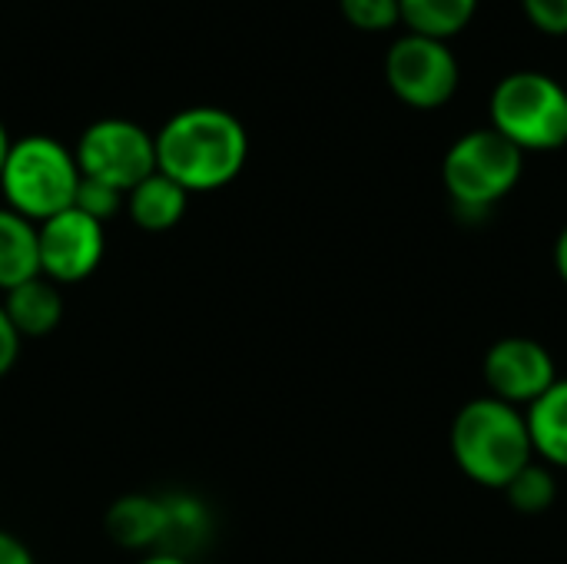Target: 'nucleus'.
<instances>
[{
  "label": "nucleus",
  "instance_id": "obj_10",
  "mask_svg": "<svg viewBox=\"0 0 567 564\" xmlns=\"http://www.w3.org/2000/svg\"><path fill=\"white\" fill-rule=\"evenodd\" d=\"M0 306H3V312H7V319L20 339H43L63 322L60 286L50 283L47 276H33L20 286L7 289Z\"/></svg>",
  "mask_w": 567,
  "mask_h": 564
},
{
  "label": "nucleus",
  "instance_id": "obj_7",
  "mask_svg": "<svg viewBox=\"0 0 567 564\" xmlns=\"http://www.w3.org/2000/svg\"><path fill=\"white\" fill-rule=\"evenodd\" d=\"M385 80L402 103L415 110H435L458 90V60L445 40L409 33L389 47Z\"/></svg>",
  "mask_w": 567,
  "mask_h": 564
},
{
  "label": "nucleus",
  "instance_id": "obj_3",
  "mask_svg": "<svg viewBox=\"0 0 567 564\" xmlns=\"http://www.w3.org/2000/svg\"><path fill=\"white\" fill-rule=\"evenodd\" d=\"M76 186H80L76 156L60 140L33 133V136L10 143V153L0 173V193L7 206L20 213L23 219L43 223L70 209Z\"/></svg>",
  "mask_w": 567,
  "mask_h": 564
},
{
  "label": "nucleus",
  "instance_id": "obj_1",
  "mask_svg": "<svg viewBox=\"0 0 567 564\" xmlns=\"http://www.w3.org/2000/svg\"><path fill=\"white\" fill-rule=\"evenodd\" d=\"M156 143V170L186 193H213L229 186L249 156V136L239 116L219 106H189L173 113Z\"/></svg>",
  "mask_w": 567,
  "mask_h": 564
},
{
  "label": "nucleus",
  "instance_id": "obj_17",
  "mask_svg": "<svg viewBox=\"0 0 567 564\" xmlns=\"http://www.w3.org/2000/svg\"><path fill=\"white\" fill-rule=\"evenodd\" d=\"M502 492L508 495L512 509L522 512V515H542L558 499V485H555L551 472H545L538 465H525Z\"/></svg>",
  "mask_w": 567,
  "mask_h": 564
},
{
  "label": "nucleus",
  "instance_id": "obj_5",
  "mask_svg": "<svg viewBox=\"0 0 567 564\" xmlns=\"http://www.w3.org/2000/svg\"><path fill=\"white\" fill-rule=\"evenodd\" d=\"M522 163V150L498 130H475L455 140L442 163V176L462 213H485L515 189Z\"/></svg>",
  "mask_w": 567,
  "mask_h": 564
},
{
  "label": "nucleus",
  "instance_id": "obj_13",
  "mask_svg": "<svg viewBox=\"0 0 567 564\" xmlns=\"http://www.w3.org/2000/svg\"><path fill=\"white\" fill-rule=\"evenodd\" d=\"M163 509H166V529H163V542H159L163 555L189 558L193 552H199L209 542L213 512L206 509V502H199L189 492H166Z\"/></svg>",
  "mask_w": 567,
  "mask_h": 564
},
{
  "label": "nucleus",
  "instance_id": "obj_12",
  "mask_svg": "<svg viewBox=\"0 0 567 564\" xmlns=\"http://www.w3.org/2000/svg\"><path fill=\"white\" fill-rule=\"evenodd\" d=\"M186 203H189V193L169 176H163L159 170L126 193V213L146 233L173 229L186 216Z\"/></svg>",
  "mask_w": 567,
  "mask_h": 564
},
{
  "label": "nucleus",
  "instance_id": "obj_16",
  "mask_svg": "<svg viewBox=\"0 0 567 564\" xmlns=\"http://www.w3.org/2000/svg\"><path fill=\"white\" fill-rule=\"evenodd\" d=\"M475 7L478 0H399L402 23H409L412 33L432 40H449L465 30L475 17Z\"/></svg>",
  "mask_w": 567,
  "mask_h": 564
},
{
  "label": "nucleus",
  "instance_id": "obj_2",
  "mask_svg": "<svg viewBox=\"0 0 567 564\" xmlns=\"http://www.w3.org/2000/svg\"><path fill=\"white\" fill-rule=\"evenodd\" d=\"M532 432L518 406L502 399L468 402L452 425V455L458 469L488 489H505L525 465H532Z\"/></svg>",
  "mask_w": 567,
  "mask_h": 564
},
{
  "label": "nucleus",
  "instance_id": "obj_23",
  "mask_svg": "<svg viewBox=\"0 0 567 564\" xmlns=\"http://www.w3.org/2000/svg\"><path fill=\"white\" fill-rule=\"evenodd\" d=\"M555 266H558L561 279L567 283V226H565V233L558 236V246H555Z\"/></svg>",
  "mask_w": 567,
  "mask_h": 564
},
{
  "label": "nucleus",
  "instance_id": "obj_18",
  "mask_svg": "<svg viewBox=\"0 0 567 564\" xmlns=\"http://www.w3.org/2000/svg\"><path fill=\"white\" fill-rule=\"evenodd\" d=\"M73 209H80L83 216L96 219L100 226H106L113 216H120L126 209V193L100 183V180H90V176H80V186H76V196H73Z\"/></svg>",
  "mask_w": 567,
  "mask_h": 564
},
{
  "label": "nucleus",
  "instance_id": "obj_25",
  "mask_svg": "<svg viewBox=\"0 0 567 564\" xmlns=\"http://www.w3.org/2000/svg\"><path fill=\"white\" fill-rule=\"evenodd\" d=\"M10 133H7V126H3V120H0V173H3V163H7V153H10Z\"/></svg>",
  "mask_w": 567,
  "mask_h": 564
},
{
  "label": "nucleus",
  "instance_id": "obj_9",
  "mask_svg": "<svg viewBox=\"0 0 567 564\" xmlns=\"http://www.w3.org/2000/svg\"><path fill=\"white\" fill-rule=\"evenodd\" d=\"M485 382L495 399L508 406H532L542 399L555 382V359L535 339H502L485 356Z\"/></svg>",
  "mask_w": 567,
  "mask_h": 564
},
{
  "label": "nucleus",
  "instance_id": "obj_20",
  "mask_svg": "<svg viewBox=\"0 0 567 564\" xmlns=\"http://www.w3.org/2000/svg\"><path fill=\"white\" fill-rule=\"evenodd\" d=\"M528 20L551 37H565L567 33V0H522Z\"/></svg>",
  "mask_w": 567,
  "mask_h": 564
},
{
  "label": "nucleus",
  "instance_id": "obj_22",
  "mask_svg": "<svg viewBox=\"0 0 567 564\" xmlns=\"http://www.w3.org/2000/svg\"><path fill=\"white\" fill-rule=\"evenodd\" d=\"M0 564H37V562H33L30 548H27L17 535L0 532Z\"/></svg>",
  "mask_w": 567,
  "mask_h": 564
},
{
  "label": "nucleus",
  "instance_id": "obj_19",
  "mask_svg": "<svg viewBox=\"0 0 567 564\" xmlns=\"http://www.w3.org/2000/svg\"><path fill=\"white\" fill-rule=\"evenodd\" d=\"M342 7V17L359 27V30H369V33H379V30H389L402 20L399 13V0H339Z\"/></svg>",
  "mask_w": 567,
  "mask_h": 564
},
{
  "label": "nucleus",
  "instance_id": "obj_21",
  "mask_svg": "<svg viewBox=\"0 0 567 564\" xmlns=\"http://www.w3.org/2000/svg\"><path fill=\"white\" fill-rule=\"evenodd\" d=\"M20 336H17V329L10 326V319H7V312H3V306H0V379L17 366V356H20Z\"/></svg>",
  "mask_w": 567,
  "mask_h": 564
},
{
  "label": "nucleus",
  "instance_id": "obj_11",
  "mask_svg": "<svg viewBox=\"0 0 567 564\" xmlns=\"http://www.w3.org/2000/svg\"><path fill=\"white\" fill-rule=\"evenodd\" d=\"M166 529L163 495H123L106 509V535L130 552H159Z\"/></svg>",
  "mask_w": 567,
  "mask_h": 564
},
{
  "label": "nucleus",
  "instance_id": "obj_8",
  "mask_svg": "<svg viewBox=\"0 0 567 564\" xmlns=\"http://www.w3.org/2000/svg\"><path fill=\"white\" fill-rule=\"evenodd\" d=\"M37 253L40 276H47L56 286H70L96 273L106 253V233L96 219L70 206L37 223Z\"/></svg>",
  "mask_w": 567,
  "mask_h": 564
},
{
  "label": "nucleus",
  "instance_id": "obj_14",
  "mask_svg": "<svg viewBox=\"0 0 567 564\" xmlns=\"http://www.w3.org/2000/svg\"><path fill=\"white\" fill-rule=\"evenodd\" d=\"M40 276L37 223L0 206V293Z\"/></svg>",
  "mask_w": 567,
  "mask_h": 564
},
{
  "label": "nucleus",
  "instance_id": "obj_4",
  "mask_svg": "<svg viewBox=\"0 0 567 564\" xmlns=\"http://www.w3.org/2000/svg\"><path fill=\"white\" fill-rule=\"evenodd\" d=\"M492 130L525 150H558L567 143V90L535 70L505 76L492 93Z\"/></svg>",
  "mask_w": 567,
  "mask_h": 564
},
{
  "label": "nucleus",
  "instance_id": "obj_15",
  "mask_svg": "<svg viewBox=\"0 0 567 564\" xmlns=\"http://www.w3.org/2000/svg\"><path fill=\"white\" fill-rule=\"evenodd\" d=\"M525 419L535 452L551 465L567 469V382H555L542 399H535Z\"/></svg>",
  "mask_w": 567,
  "mask_h": 564
},
{
  "label": "nucleus",
  "instance_id": "obj_6",
  "mask_svg": "<svg viewBox=\"0 0 567 564\" xmlns=\"http://www.w3.org/2000/svg\"><path fill=\"white\" fill-rule=\"evenodd\" d=\"M80 176L100 180L120 193H130L150 173H156V143L140 123L123 116H106L90 123L76 140Z\"/></svg>",
  "mask_w": 567,
  "mask_h": 564
},
{
  "label": "nucleus",
  "instance_id": "obj_24",
  "mask_svg": "<svg viewBox=\"0 0 567 564\" xmlns=\"http://www.w3.org/2000/svg\"><path fill=\"white\" fill-rule=\"evenodd\" d=\"M136 564H189L186 558H176V555H163V552H153V555H146L143 562Z\"/></svg>",
  "mask_w": 567,
  "mask_h": 564
}]
</instances>
